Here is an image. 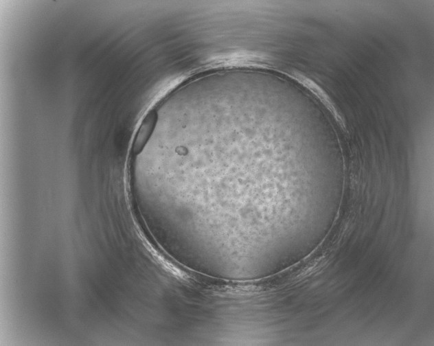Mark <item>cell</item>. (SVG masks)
<instances>
[{
  "label": "cell",
  "mask_w": 434,
  "mask_h": 346,
  "mask_svg": "<svg viewBox=\"0 0 434 346\" xmlns=\"http://www.w3.org/2000/svg\"><path fill=\"white\" fill-rule=\"evenodd\" d=\"M158 120L155 109L150 110L143 119L138 128L132 145V152L139 154L150 139Z\"/></svg>",
  "instance_id": "obj_1"
}]
</instances>
